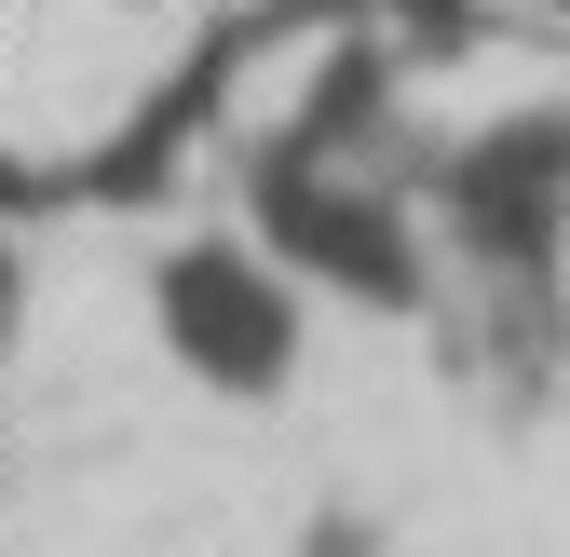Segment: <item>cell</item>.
<instances>
[{
	"label": "cell",
	"mask_w": 570,
	"mask_h": 557,
	"mask_svg": "<svg viewBox=\"0 0 570 557\" xmlns=\"http://www.w3.org/2000/svg\"><path fill=\"white\" fill-rule=\"evenodd\" d=\"M313 557H367V530H313Z\"/></svg>",
	"instance_id": "5"
},
{
	"label": "cell",
	"mask_w": 570,
	"mask_h": 557,
	"mask_svg": "<svg viewBox=\"0 0 570 557\" xmlns=\"http://www.w3.org/2000/svg\"><path fill=\"white\" fill-rule=\"evenodd\" d=\"M449 232L489 272H543L570 232V109H517L449 150Z\"/></svg>",
	"instance_id": "3"
},
{
	"label": "cell",
	"mask_w": 570,
	"mask_h": 557,
	"mask_svg": "<svg viewBox=\"0 0 570 557\" xmlns=\"http://www.w3.org/2000/svg\"><path fill=\"white\" fill-rule=\"evenodd\" d=\"M150 313H164V354L218 394H272L299 368V313H285V258L258 245H164L150 272Z\"/></svg>",
	"instance_id": "2"
},
{
	"label": "cell",
	"mask_w": 570,
	"mask_h": 557,
	"mask_svg": "<svg viewBox=\"0 0 570 557\" xmlns=\"http://www.w3.org/2000/svg\"><path fill=\"white\" fill-rule=\"evenodd\" d=\"M14 313H28V272H14V245H0V340H14Z\"/></svg>",
	"instance_id": "4"
},
{
	"label": "cell",
	"mask_w": 570,
	"mask_h": 557,
	"mask_svg": "<svg viewBox=\"0 0 570 557\" xmlns=\"http://www.w3.org/2000/svg\"><path fill=\"white\" fill-rule=\"evenodd\" d=\"M245 218H258V245L285 258V272H313V286H340V300H421V258H407V218L367 190V177H340L313 136H272V150L245 164Z\"/></svg>",
	"instance_id": "1"
}]
</instances>
